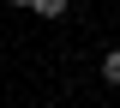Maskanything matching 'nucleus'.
<instances>
[{
  "label": "nucleus",
  "instance_id": "nucleus-2",
  "mask_svg": "<svg viewBox=\"0 0 120 108\" xmlns=\"http://www.w3.org/2000/svg\"><path fill=\"white\" fill-rule=\"evenodd\" d=\"M102 78H108V84H120V48H108V54H102Z\"/></svg>",
  "mask_w": 120,
  "mask_h": 108
},
{
  "label": "nucleus",
  "instance_id": "nucleus-1",
  "mask_svg": "<svg viewBox=\"0 0 120 108\" xmlns=\"http://www.w3.org/2000/svg\"><path fill=\"white\" fill-rule=\"evenodd\" d=\"M24 6H30V12H42V18H60V12H66V0H24Z\"/></svg>",
  "mask_w": 120,
  "mask_h": 108
}]
</instances>
